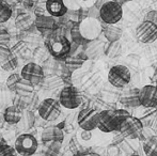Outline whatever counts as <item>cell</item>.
I'll return each mask as SVG.
<instances>
[{
	"instance_id": "obj_1",
	"label": "cell",
	"mask_w": 157,
	"mask_h": 156,
	"mask_svg": "<svg viewBox=\"0 0 157 156\" xmlns=\"http://www.w3.org/2000/svg\"><path fill=\"white\" fill-rule=\"evenodd\" d=\"M130 113L125 109H105L99 111L97 128L103 133H118Z\"/></svg>"
},
{
	"instance_id": "obj_2",
	"label": "cell",
	"mask_w": 157,
	"mask_h": 156,
	"mask_svg": "<svg viewBox=\"0 0 157 156\" xmlns=\"http://www.w3.org/2000/svg\"><path fill=\"white\" fill-rule=\"evenodd\" d=\"M45 47L50 56L55 59H66L70 56L72 43L64 34L54 32L47 36Z\"/></svg>"
},
{
	"instance_id": "obj_3",
	"label": "cell",
	"mask_w": 157,
	"mask_h": 156,
	"mask_svg": "<svg viewBox=\"0 0 157 156\" xmlns=\"http://www.w3.org/2000/svg\"><path fill=\"white\" fill-rule=\"evenodd\" d=\"M132 80V73L126 65H113L108 72V81L112 87L117 89H122L129 85Z\"/></svg>"
},
{
	"instance_id": "obj_4",
	"label": "cell",
	"mask_w": 157,
	"mask_h": 156,
	"mask_svg": "<svg viewBox=\"0 0 157 156\" xmlns=\"http://www.w3.org/2000/svg\"><path fill=\"white\" fill-rule=\"evenodd\" d=\"M123 17V8L110 0L107 1L99 9V19L106 25H114L119 23Z\"/></svg>"
},
{
	"instance_id": "obj_5",
	"label": "cell",
	"mask_w": 157,
	"mask_h": 156,
	"mask_svg": "<svg viewBox=\"0 0 157 156\" xmlns=\"http://www.w3.org/2000/svg\"><path fill=\"white\" fill-rule=\"evenodd\" d=\"M58 102L66 109H76L82 104V96L76 87L66 86L61 90Z\"/></svg>"
},
{
	"instance_id": "obj_6",
	"label": "cell",
	"mask_w": 157,
	"mask_h": 156,
	"mask_svg": "<svg viewBox=\"0 0 157 156\" xmlns=\"http://www.w3.org/2000/svg\"><path fill=\"white\" fill-rule=\"evenodd\" d=\"M78 28L82 39L87 42L98 39L103 31V26L99 19L91 18V17H86L85 19L79 21Z\"/></svg>"
},
{
	"instance_id": "obj_7",
	"label": "cell",
	"mask_w": 157,
	"mask_h": 156,
	"mask_svg": "<svg viewBox=\"0 0 157 156\" xmlns=\"http://www.w3.org/2000/svg\"><path fill=\"white\" fill-rule=\"evenodd\" d=\"M37 140L31 134H21L15 140L14 149L17 155L21 156H32L36 153Z\"/></svg>"
},
{
	"instance_id": "obj_8",
	"label": "cell",
	"mask_w": 157,
	"mask_h": 156,
	"mask_svg": "<svg viewBox=\"0 0 157 156\" xmlns=\"http://www.w3.org/2000/svg\"><path fill=\"white\" fill-rule=\"evenodd\" d=\"M99 111L92 107H83L77 116V123L78 126L82 131H92L97 128L98 124Z\"/></svg>"
},
{
	"instance_id": "obj_9",
	"label": "cell",
	"mask_w": 157,
	"mask_h": 156,
	"mask_svg": "<svg viewBox=\"0 0 157 156\" xmlns=\"http://www.w3.org/2000/svg\"><path fill=\"white\" fill-rule=\"evenodd\" d=\"M142 131H143V125L141 123L140 119L129 115L124 120V122L122 123L119 133L122 134L125 139L139 140L141 134H142Z\"/></svg>"
},
{
	"instance_id": "obj_10",
	"label": "cell",
	"mask_w": 157,
	"mask_h": 156,
	"mask_svg": "<svg viewBox=\"0 0 157 156\" xmlns=\"http://www.w3.org/2000/svg\"><path fill=\"white\" fill-rule=\"evenodd\" d=\"M37 112L44 121H55L61 115V105L55 98H46L39 105Z\"/></svg>"
},
{
	"instance_id": "obj_11",
	"label": "cell",
	"mask_w": 157,
	"mask_h": 156,
	"mask_svg": "<svg viewBox=\"0 0 157 156\" xmlns=\"http://www.w3.org/2000/svg\"><path fill=\"white\" fill-rule=\"evenodd\" d=\"M21 77L35 87V86L42 83L44 77H45V73H44L43 67L40 64L35 62H29L24 65V67L21 69Z\"/></svg>"
},
{
	"instance_id": "obj_12",
	"label": "cell",
	"mask_w": 157,
	"mask_h": 156,
	"mask_svg": "<svg viewBox=\"0 0 157 156\" xmlns=\"http://www.w3.org/2000/svg\"><path fill=\"white\" fill-rule=\"evenodd\" d=\"M136 38L143 44H151L157 40V28L152 23L143 21L136 28Z\"/></svg>"
},
{
	"instance_id": "obj_13",
	"label": "cell",
	"mask_w": 157,
	"mask_h": 156,
	"mask_svg": "<svg viewBox=\"0 0 157 156\" xmlns=\"http://www.w3.org/2000/svg\"><path fill=\"white\" fill-rule=\"evenodd\" d=\"M139 101L142 107L155 109L157 106V88L154 85H145L139 91Z\"/></svg>"
},
{
	"instance_id": "obj_14",
	"label": "cell",
	"mask_w": 157,
	"mask_h": 156,
	"mask_svg": "<svg viewBox=\"0 0 157 156\" xmlns=\"http://www.w3.org/2000/svg\"><path fill=\"white\" fill-rule=\"evenodd\" d=\"M33 26L35 29L42 34V36H49L52 33H54L57 29V21L50 15H41L36 16L34 19Z\"/></svg>"
},
{
	"instance_id": "obj_15",
	"label": "cell",
	"mask_w": 157,
	"mask_h": 156,
	"mask_svg": "<svg viewBox=\"0 0 157 156\" xmlns=\"http://www.w3.org/2000/svg\"><path fill=\"white\" fill-rule=\"evenodd\" d=\"M41 139L46 146L55 142L62 143L64 140V133L58 126H48L43 129L41 134Z\"/></svg>"
},
{
	"instance_id": "obj_16",
	"label": "cell",
	"mask_w": 157,
	"mask_h": 156,
	"mask_svg": "<svg viewBox=\"0 0 157 156\" xmlns=\"http://www.w3.org/2000/svg\"><path fill=\"white\" fill-rule=\"evenodd\" d=\"M83 47H85L83 55L86 56V58L91 59V60H95V59H98L101 55H104L105 42L96 39V40H93V41L87 42Z\"/></svg>"
},
{
	"instance_id": "obj_17",
	"label": "cell",
	"mask_w": 157,
	"mask_h": 156,
	"mask_svg": "<svg viewBox=\"0 0 157 156\" xmlns=\"http://www.w3.org/2000/svg\"><path fill=\"white\" fill-rule=\"evenodd\" d=\"M45 6L47 14L52 16L54 18L62 17L68 12V9L64 4L63 0H46Z\"/></svg>"
},
{
	"instance_id": "obj_18",
	"label": "cell",
	"mask_w": 157,
	"mask_h": 156,
	"mask_svg": "<svg viewBox=\"0 0 157 156\" xmlns=\"http://www.w3.org/2000/svg\"><path fill=\"white\" fill-rule=\"evenodd\" d=\"M139 91L140 89H137V88L125 91L121 95L120 103L127 108H137V107L141 106L140 101H139Z\"/></svg>"
},
{
	"instance_id": "obj_19",
	"label": "cell",
	"mask_w": 157,
	"mask_h": 156,
	"mask_svg": "<svg viewBox=\"0 0 157 156\" xmlns=\"http://www.w3.org/2000/svg\"><path fill=\"white\" fill-rule=\"evenodd\" d=\"M35 16L31 12H19L15 18V26L17 29L28 30L33 27Z\"/></svg>"
},
{
	"instance_id": "obj_20",
	"label": "cell",
	"mask_w": 157,
	"mask_h": 156,
	"mask_svg": "<svg viewBox=\"0 0 157 156\" xmlns=\"http://www.w3.org/2000/svg\"><path fill=\"white\" fill-rule=\"evenodd\" d=\"M21 112H23V110H21L19 107L15 106V105L8 106L3 112L4 122L9 123V124H11V125L17 124L21 118Z\"/></svg>"
},
{
	"instance_id": "obj_21",
	"label": "cell",
	"mask_w": 157,
	"mask_h": 156,
	"mask_svg": "<svg viewBox=\"0 0 157 156\" xmlns=\"http://www.w3.org/2000/svg\"><path fill=\"white\" fill-rule=\"evenodd\" d=\"M35 123V116L33 113V111L28 110V109H24L21 112V118L19 120V122L17 123L19 129L21 131H29L34 126Z\"/></svg>"
},
{
	"instance_id": "obj_22",
	"label": "cell",
	"mask_w": 157,
	"mask_h": 156,
	"mask_svg": "<svg viewBox=\"0 0 157 156\" xmlns=\"http://www.w3.org/2000/svg\"><path fill=\"white\" fill-rule=\"evenodd\" d=\"M42 83H43L44 88H46V89L57 90L60 89L64 85V80L62 76L57 75V74H49V75H45Z\"/></svg>"
},
{
	"instance_id": "obj_23",
	"label": "cell",
	"mask_w": 157,
	"mask_h": 156,
	"mask_svg": "<svg viewBox=\"0 0 157 156\" xmlns=\"http://www.w3.org/2000/svg\"><path fill=\"white\" fill-rule=\"evenodd\" d=\"M101 33L104 34V36L107 40V42H117V41H120L123 31L118 26L106 25L105 27H103Z\"/></svg>"
},
{
	"instance_id": "obj_24",
	"label": "cell",
	"mask_w": 157,
	"mask_h": 156,
	"mask_svg": "<svg viewBox=\"0 0 157 156\" xmlns=\"http://www.w3.org/2000/svg\"><path fill=\"white\" fill-rule=\"evenodd\" d=\"M122 43L120 41L117 42H106L105 47H104V55L108 58H118L122 54Z\"/></svg>"
},
{
	"instance_id": "obj_25",
	"label": "cell",
	"mask_w": 157,
	"mask_h": 156,
	"mask_svg": "<svg viewBox=\"0 0 157 156\" xmlns=\"http://www.w3.org/2000/svg\"><path fill=\"white\" fill-rule=\"evenodd\" d=\"M14 93L16 94L18 97H28L31 94L34 93V86H32L30 82L24 80L23 78L19 80L18 85L15 88Z\"/></svg>"
},
{
	"instance_id": "obj_26",
	"label": "cell",
	"mask_w": 157,
	"mask_h": 156,
	"mask_svg": "<svg viewBox=\"0 0 157 156\" xmlns=\"http://www.w3.org/2000/svg\"><path fill=\"white\" fill-rule=\"evenodd\" d=\"M142 149L147 156H157V135H153L144 140Z\"/></svg>"
},
{
	"instance_id": "obj_27",
	"label": "cell",
	"mask_w": 157,
	"mask_h": 156,
	"mask_svg": "<svg viewBox=\"0 0 157 156\" xmlns=\"http://www.w3.org/2000/svg\"><path fill=\"white\" fill-rule=\"evenodd\" d=\"M85 58L78 55H73V56H68L65 59V67L70 70L71 72H75L82 67L83 63H85Z\"/></svg>"
},
{
	"instance_id": "obj_28",
	"label": "cell",
	"mask_w": 157,
	"mask_h": 156,
	"mask_svg": "<svg viewBox=\"0 0 157 156\" xmlns=\"http://www.w3.org/2000/svg\"><path fill=\"white\" fill-rule=\"evenodd\" d=\"M70 36H71V43L75 44L78 46H85L87 41L82 39L80 32H79L78 23H74L70 29Z\"/></svg>"
},
{
	"instance_id": "obj_29",
	"label": "cell",
	"mask_w": 157,
	"mask_h": 156,
	"mask_svg": "<svg viewBox=\"0 0 157 156\" xmlns=\"http://www.w3.org/2000/svg\"><path fill=\"white\" fill-rule=\"evenodd\" d=\"M12 16V9L6 2V0H0V24L6 23Z\"/></svg>"
},
{
	"instance_id": "obj_30",
	"label": "cell",
	"mask_w": 157,
	"mask_h": 156,
	"mask_svg": "<svg viewBox=\"0 0 157 156\" xmlns=\"http://www.w3.org/2000/svg\"><path fill=\"white\" fill-rule=\"evenodd\" d=\"M10 49H11V51H12V54L14 55L16 58H19V57H25L26 55H27L29 48H28L27 44L25 43V41H19L18 43L15 44Z\"/></svg>"
},
{
	"instance_id": "obj_31",
	"label": "cell",
	"mask_w": 157,
	"mask_h": 156,
	"mask_svg": "<svg viewBox=\"0 0 157 156\" xmlns=\"http://www.w3.org/2000/svg\"><path fill=\"white\" fill-rule=\"evenodd\" d=\"M49 56L50 55L48 52V50L46 49V47H43V46H39L33 51V58L36 59L37 62H45L49 58Z\"/></svg>"
},
{
	"instance_id": "obj_32",
	"label": "cell",
	"mask_w": 157,
	"mask_h": 156,
	"mask_svg": "<svg viewBox=\"0 0 157 156\" xmlns=\"http://www.w3.org/2000/svg\"><path fill=\"white\" fill-rule=\"evenodd\" d=\"M21 79V74H11L8 78H6V87L9 89V91H11L12 93H14L15 91V88L16 86L18 85L19 80Z\"/></svg>"
},
{
	"instance_id": "obj_33",
	"label": "cell",
	"mask_w": 157,
	"mask_h": 156,
	"mask_svg": "<svg viewBox=\"0 0 157 156\" xmlns=\"http://www.w3.org/2000/svg\"><path fill=\"white\" fill-rule=\"evenodd\" d=\"M17 67H18V58H16V57L12 54V56L9 58V60L1 65V69L4 70L6 72H12V71H14Z\"/></svg>"
},
{
	"instance_id": "obj_34",
	"label": "cell",
	"mask_w": 157,
	"mask_h": 156,
	"mask_svg": "<svg viewBox=\"0 0 157 156\" xmlns=\"http://www.w3.org/2000/svg\"><path fill=\"white\" fill-rule=\"evenodd\" d=\"M33 14L34 16H41V15H47V11H46L45 1H36L33 8Z\"/></svg>"
},
{
	"instance_id": "obj_35",
	"label": "cell",
	"mask_w": 157,
	"mask_h": 156,
	"mask_svg": "<svg viewBox=\"0 0 157 156\" xmlns=\"http://www.w3.org/2000/svg\"><path fill=\"white\" fill-rule=\"evenodd\" d=\"M12 56V51L9 47H4V46H0V67L3 63H6L9 60V58Z\"/></svg>"
},
{
	"instance_id": "obj_36",
	"label": "cell",
	"mask_w": 157,
	"mask_h": 156,
	"mask_svg": "<svg viewBox=\"0 0 157 156\" xmlns=\"http://www.w3.org/2000/svg\"><path fill=\"white\" fill-rule=\"evenodd\" d=\"M11 43V36L6 29H0V46L9 47Z\"/></svg>"
},
{
	"instance_id": "obj_37",
	"label": "cell",
	"mask_w": 157,
	"mask_h": 156,
	"mask_svg": "<svg viewBox=\"0 0 157 156\" xmlns=\"http://www.w3.org/2000/svg\"><path fill=\"white\" fill-rule=\"evenodd\" d=\"M11 93H12V92L9 91V89L6 87V85H4V87L0 89V103L2 102L3 104H6V103H8L9 101L12 100Z\"/></svg>"
},
{
	"instance_id": "obj_38",
	"label": "cell",
	"mask_w": 157,
	"mask_h": 156,
	"mask_svg": "<svg viewBox=\"0 0 157 156\" xmlns=\"http://www.w3.org/2000/svg\"><path fill=\"white\" fill-rule=\"evenodd\" d=\"M16 154V151L13 146H9L8 143L2 146L0 148V156H11V155H14Z\"/></svg>"
},
{
	"instance_id": "obj_39",
	"label": "cell",
	"mask_w": 157,
	"mask_h": 156,
	"mask_svg": "<svg viewBox=\"0 0 157 156\" xmlns=\"http://www.w3.org/2000/svg\"><path fill=\"white\" fill-rule=\"evenodd\" d=\"M144 21H150L157 28V11L156 10H151L145 14Z\"/></svg>"
},
{
	"instance_id": "obj_40",
	"label": "cell",
	"mask_w": 157,
	"mask_h": 156,
	"mask_svg": "<svg viewBox=\"0 0 157 156\" xmlns=\"http://www.w3.org/2000/svg\"><path fill=\"white\" fill-rule=\"evenodd\" d=\"M107 156H121V149L116 144H110L107 148Z\"/></svg>"
},
{
	"instance_id": "obj_41",
	"label": "cell",
	"mask_w": 157,
	"mask_h": 156,
	"mask_svg": "<svg viewBox=\"0 0 157 156\" xmlns=\"http://www.w3.org/2000/svg\"><path fill=\"white\" fill-rule=\"evenodd\" d=\"M126 61H127L132 67H137V65L139 64V62H140V56H138V55H136V54L128 55V56L126 57Z\"/></svg>"
},
{
	"instance_id": "obj_42",
	"label": "cell",
	"mask_w": 157,
	"mask_h": 156,
	"mask_svg": "<svg viewBox=\"0 0 157 156\" xmlns=\"http://www.w3.org/2000/svg\"><path fill=\"white\" fill-rule=\"evenodd\" d=\"M70 149H71V152L73 153V155L76 154V153L80 152V144L78 143V141L76 140V138H72V140H71L70 142Z\"/></svg>"
},
{
	"instance_id": "obj_43",
	"label": "cell",
	"mask_w": 157,
	"mask_h": 156,
	"mask_svg": "<svg viewBox=\"0 0 157 156\" xmlns=\"http://www.w3.org/2000/svg\"><path fill=\"white\" fill-rule=\"evenodd\" d=\"M88 17L99 19V9H97L96 6H92L91 8H89L88 9Z\"/></svg>"
},
{
	"instance_id": "obj_44",
	"label": "cell",
	"mask_w": 157,
	"mask_h": 156,
	"mask_svg": "<svg viewBox=\"0 0 157 156\" xmlns=\"http://www.w3.org/2000/svg\"><path fill=\"white\" fill-rule=\"evenodd\" d=\"M64 4L66 6V8L70 9V10H78L80 6H79L78 0H63Z\"/></svg>"
},
{
	"instance_id": "obj_45",
	"label": "cell",
	"mask_w": 157,
	"mask_h": 156,
	"mask_svg": "<svg viewBox=\"0 0 157 156\" xmlns=\"http://www.w3.org/2000/svg\"><path fill=\"white\" fill-rule=\"evenodd\" d=\"M96 0H78V3L80 8H85V9H89L92 6H94Z\"/></svg>"
},
{
	"instance_id": "obj_46",
	"label": "cell",
	"mask_w": 157,
	"mask_h": 156,
	"mask_svg": "<svg viewBox=\"0 0 157 156\" xmlns=\"http://www.w3.org/2000/svg\"><path fill=\"white\" fill-rule=\"evenodd\" d=\"M117 135L113 136V139H112V144H116V146H119V144L122 143L124 140H126L124 137H123V135L121 133H116Z\"/></svg>"
},
{
	"instance_id": "obj_47",
	"label": "cell",
	"mask_w": 157,
	"mask_h": 156,
	"mask_svg": "<svg viewBox=\"0 0 157 156\" xmlns=\"http://www.w3.org/2000/svg\"><path fill=\"white\" fill-rule=\"evenodd\" d=\"M73 156H101L97 153H95L94 151H80V152L76 153Z\"/></svg>"
},
{
	"instance_id": "obj_48",
	"label": "cell",
	"mask_w": 157,
	"mask_h": 156,
	"mask_svg": "<svg viewBox=\"0 0 157 156\" xmlns=\"http://www.w3.org/2000/svg\"><path fill=\"white\" fill-rule=\"evenodd\" d=\"M80 137L83 141H89V140H91V138H92V133L89 131H82V129H81Z\"/></svg>"
},
{
	"instance_id": "obj_49",
	"label": "cell",
	"mask_w": 157,
	"mask_h": 156,
	"mask_svg": "<svg viewBox=\"0 0 157 156\" xmlns=\"http://www.w3.org/2000/svg\"><path fill=\"white\" fill-rule=\"evenodd\" d=\"M23 4H24V8L25 9H27V10H32V9L34 8L35 2L32 1V0H24Z\"/></svg>"
},
{
	"instance_id": "obj_50",
	"label": "cell",
	"mask_w": 157,
	"mask_h": 156,
	"mask_svg": "<svg viewBox=\"0 0 157 156\" xmlns=\"http://www.w3.org/2000/svg\"><path fill=\"white\" fill-rule=\"evenodd\" d=\"M24 0H6V2L9 6H18V4L23 3Z\"/></svg>"
},
{
	"instance_id": "obj_51",
	"label": "cell",
	"mask_w": 157,
	"mask_h": 156,
	"mask_svg": "<svg viewBox=\"0 0 157 156\" xmlns=\"http://www.w3.org/2000/svg\"><path fill=\"white\" fill-rule=\"evenodd\" d=\"M112 1H114L116 3H118L119 6H124V4H126L127 2H129V1H132V0H112Z\"/></svg>"
},
{
	"instance_id": "obj_52",
	"label": "cell",
	"mask_w": 157,
	"mask_h": 156,
	"mask_svg": "<svg viewBox=\"0 0 157 156\" xmlns=\"http://www.w3.org/2000/svg\"><path fill=\"white\" fill-rule=\"evenodd\" d=\"M4 144H6V141L1 137V136H0V148H1L2 146H4Z\"/></svg>"
},
{
	"instance_id": "obj_53",
	"label": "cell",
	"mask_w": 157,
	"mask_h": 156,
	"mask_svg": "<svg viewBox=\"0 0 157 156\" xmlns=\"http://www.w3.org/2000/svg\"><path fill=\"white\" fill-rule=\"evenodd\" d=\"M157 79V67H155V71H154V77H153V81Z\"/></svg>"
},
{
	"instance_id": "obj_54",
	"label": "cell",
	"mask_w": 157,
	"mask_h": 156,
	"mask_svg": "<svg viewBox=\"0 0 157 156\" xmlns=\"http://www.w3.org/2000/svg\"><path fill=\"white\" fill-rule=\"evenodd\" d=\"M153 4H154V6H155V10L157 11V0H153Z\"/></svg>"
},
{
	"instance_id": "obj_55",
	"label": "cell",
	"mask_w": 157,
	"mask_h": 156,
	"mask_svg": "<svg viewBox=\"0 0 157 156\" xmlns=\"http://www.w3.org/2000/svg\"><path fill=\"white\" fill-rule=\"evenodd\" d=\"M154 86H155V87L157 88V79H155V80H154Z\"/></svg>"
},
{
	"instance_id": "obj_56",
	"label": "cell",
	"mask_w": 157,
	"mask_h": 156,
	"mask_svg": "<svg viewBox=\"0 0 157 156\" xmlns=\"http://www.w3.org/2000/svg\"><path fill=\"white\" fill-rule=\"evenodd\" d=\"M129 156H141V155H139V154H136V153H134V154H132V155H129Z\"/></svg>"
},
{
	"instance_id": "obj_57",
	"label": "cell",
	"mask_w": 157,
	"mask_h": 156,
	"mask_svg": "<svg viewBox=\"0 0 157 156\" xmlns=\"http://www.w3.org/2000/svg\"><path fill=\"white\" fill-rule=\"evenodd\" d=\"M32 1H34V2H36V1H40V0H32Z\"/></svg>"
},
{
	"instance_id": "obj_58",
	"label": "cell",
	"mask_w": 157,
	"mask_h": 156,
	"mask_svg": "<svg viewBox=\"0 0 157 156\" xmlns=\"http://www.w3.org/2000/svg\"><path fill=\"white\" fill-rule=\"evenodd\" d=\"M11 156H18V155H17V154H14V155H11Z\"/></svg>"
}]
</instances>
